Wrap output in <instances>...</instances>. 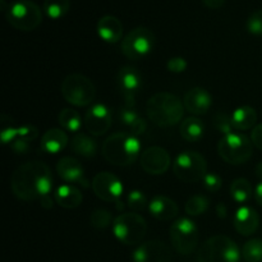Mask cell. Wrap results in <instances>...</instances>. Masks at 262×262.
Masks as SVG:
<instances>
[{"mask_svg": "<svg viewBox=\"0 0 262 262\" xmlns=\"http://www.w3.org/2000/svg\"><path fill=\"white\" fill-rule=\"evenodd\" d=\"M10 188L22 201H35L49 196L53 189L50 168L41 161H27L18 166L10 178Z\"/></svg>", "mask_w": 262, "mask_h": 262, "instance_id": "6da1fadb", "label": "cell"}, {"mask_svg": "<svg viewBox=\"0 0 262 262\" xmlns=\"http://www.w3.org/2000/svg\"><path fill=\"white\" fill-rule=\"evenodd\" d=\"M146 113L151 122L160 128L178 124L184 114V104L170 92H156L146 104Z\"/></svg>", "mask_w": 262, "mask_h": 262, "instance_id": "7a4b0ae2", "label": "cell"}, {"mask_svg": "<svg viewBox=\"0 0 262 262\" xmlns=\"http://www.w3.org/2000/svg\"><path fill=\"white\" fill-rule=\"evenodd\" d=\"M140 154V140L129 132L113 133L102 143V155L113 165H130L137 160Z\"/></svg>", "mask_w": 262, "mask_h": 262, "instance_id": "3957f363", "label": "cell"}, {"mask_svg": "<svg viewBox=\"0 0 262 262\" xmlns=\"http://www.w3.org/2000/svg\"><path fill=\"white\" fill-rule=\"evenodd\" d=\"M242 252L237 243L227 235H214L200 247L199 262H239Z\"/></svg>", "mask_w": 262, "mask_h": 262, "instance_id": "277c9868", "label": "cell"}, {"mask_svg": "<svg viewBox=\"0 0 262 262\" xmlns=\"http://www.w3.org/2000/svg\"><path fill=\"white\" fill-rule=\"evenodd\" d=\"M61 95L74 106H89L94 102L96 89L89 77L82 73H71L61 82Z\"/></svg>", "mask_w": 262, "mask_h": 262, "instance_id": "5b68a950", "label": "cell"}, {"mask_svg": "<svg viewBox=\"0 0 262 262\" xmlns=\"http://www.w3.org/2000/svg\"><path fill=\"white\" fill-rule=\"evenodd\" d=\"M113 233L123 245L136 246L147 234V223L140 214L125 212L113 220Z\"/></svg>", "mask_w": 262, "mask_h": 262, "instance_id": "8992f818", "label": "cell"}, {"mask_svg": "<svg viewBox=\"0 0 262 262\" xmlns=\"http://www.w3.org/2000/svg\"><path fill=\"white\" fill-rule=\"evenodd\" d=\"M5 18L8 23L15 30L33 31L42 22V12L41 8L31 0H17L9 4Z\"/></svg>", "mask_w": 262, "mask_h": 262, "instance_id": "52a82bcc", "label": "cell"}, {"mask_svg": "<svg viewBox=\"0 0 262 262\" xmlns=\"http://www.w3.org/2000/svg\"><path fill=\"white\" fill-rule=\"evenodd\" d=\"M217 152L225 163L241 165L252 158L253 143L246 135L232 132L219 141Z\"/></svg>", "mask_w": 262, "mask_h": 262, "instance_id": "ba28073f", "label": "cell"}, {"mask_svg": "<svg viewBox=\"0 0 262 262\" xmlns=\"http://www.w3.org/2000/svg\"><path fill=\"white\" fill-rule=\"evenodd\" d=\"M173 173L184 183H196L207 174L206 159L197 151H183L173 163Z\"/></svg>", "mask_w": 262, "mask_h": 262, "instance_id": "9c48e42d", "label": "cell"}, {"mask_svg": "<svg viewBox=\"0 0 262 262\" xmlns=\"http://www.w3.org/2000/svg\"><path fill=\"white\" fill-rule=\"evenodd\" d=\"M155 48V35L147 27H136L124 36L122 53L129 60H140L147 56Z\"/></svg>", "mask_w": 262, "mask_h": 262, "instance_id": "30bf717a", "label": "cell"}, {"mask_svg": "<svg viewBox=\"0 0 262 262\" xmlns=\"http://www.w3.org/2000/svg\"><path fill=\"white\" fill-rule=\"evenodd\" d=\"M169 234H170L171 245L179 255H191L199 245V228L196 223L188 217H181L176 220L171 224Z\"/></svg>", "mask_w": 262, "mask_h": 262, "instance_id": "8fae6325", "label": "cell"}, {"mask_svg": "<svg viewBox=\"0 0 262 262\" xmlns=\"http://www.w3.org/2000/svg\"><path fill=\"white\" fill-rule=\"evenodd\" d=\"M94 193L105 202H119L124 187L122 181L109 171H100L94 177L92 181Z\"/></svg>", "mask_w": 262, "mask_h": 262, "instance_id": "7c38bea8", "label": "cell"}, {"mask_svg": "<svg viewBox=\"0 0 262 262\" xmlns=\"http://www.w3.org/2000/svg\"><path fill=\"white\" fill-rule=\"evenodd\" d=\"M133 262H171L173 253L165 242L154 239L138 246L132 255Z\"/></svg>", "mask_w": 262, "mask_h": 262, "instance_id": "4fadbf2b", "label": "cell"}, {"mask_svg": "<svg viewBox=\"0 0 262 262\" xmlns=\"http://www.w3.org/2000/svg\"><path fill=\"white\" fill-rule=\"evenodd\" d=\"M171 158L168 151L159 146H151L141 154V166L151 176H161L170 168Z\"/></svg>", "mask_w": 262, "mask_h": 262, "instance_id": "5bb4252c", "label": "cell"}, {"mask_svg": "<svg viewBox=\"0 0 262 262\" xmlns=\"http://www.w3.org/2000/svg\"><path fill=\"white\" fill-rule=\"evenodd\" d=\"M112 112L105 104H94L84 114V127L92 136H102L112 127Z\"/></svg>", "mask_w": 262, "mask_h": 262, "instance_id": "9a60e30c", "label": "cell"}, {"mask_svg": "<svg viewBox=\"0 0 262 262\" xmlns=\"http://www.w3.org/2000/svg\"><path fill=\"white\" fill-rule=\"evenodd\" d=\"M118 86L125 99L127 106L133 107L136 95L142 87V76L140 71L132 66H124L118 73Z\"/></svg>", "mask_w": 262, "mask_h": 262, "instance_id": "2e32d148", "label": "cell"}, {"mask_svg": "<svg viewBox=\"0 0 262 262\" xmlns=\"http://www.w3.org/2000/svg\"><path fill=\"white\" fill-rule=\"evenodd\" d=\"M56 171L64 182L69 184H79L89 188V179L84 176V169L82 164L72 156H64L56 164Z\"/></svg>", "mask_w": 262, "mask_h": 262, "instance_id": "e0dca14e", "label": "cell"}, {"mask_svg": "<svg viewBox=\"0 0 262 262\" xmlns=\"http://www.w3.org/2000/svg\"><path fill=\"white\" fill-rule=\"evenodd\" d=\"M184 107L194 115H204L212 105V97L209 91L202 87H193L188 90L183 99Z\"/></svg>", "mask_w": 262, "mask_h": 262, "instance_id": "ac0fdd59", "label": "cell"}, {"mask_svg": "<svg viewBox=\"0 0 262 262\" xmlns=\"http://www.w3.org/2000/svg\"><path fill=\"white\" fill-rule=\"evenodd\" d=\"M260 217L257 211L251 206H241L234 214V228L241 235H252L258 229Z\"/></svg>", "mask_w": 262, "mask_h": 262, "instance_id": "d6986e66", "label": "cell"}, {"mask_svg": "<svg viewBox=\"0 0 262 262\" xmlns=\"http://www.w3.org/2000/svg\"><path fill=\"white\" fill-rule=\"evenodd\" d=\"M148 210L155 219L163 220V222L173 220L179 214V207L177 202L163 194H158L148 202Z\"/></svg>", "mask_w": 262, "mask_h": 262, "instance_id": "ffe728a7", "label": "cell"}, {"mask_svg": "<svg viewBox=\"0 0 262 262\" xmlns=\"http://www.w3.org/2000/svg\"><path fill=\"white\" fill-rule=\"evenodd\" d=\"M97 33L107 43H117L123 37V25L114 15H104L97 22Z\"/></svg>", "mask_w": 262, "mask_h": 262, "instance_id": "44dd1931", "label": "cell"}, {"mask_svg": "<svg viewBox=\"0 0 262 262\" xmlns=\"http://www.w3.org/2000/svg\"><path fill=\"white\" fill-rule=\"evenodd\" d=\"M69 142L68 135L63 129L59 128H51L48 129L41 137L40 148L45 154H59L67 147Z\"/></svg>", "mask_w": 262, "mask_h": 262, "instance_id": "7402d4cb", "label": "cell"}, {"mask_svg": "<svg viewBox=\"0 0 262 262\" xmlns=\"http://www.w3.org/2000/svg\"><path fill=\"white\" fill-rule=\"evenodd\" d=\"M55 201L64 209H76L83 201L81 191L73 184H61L55 191Z\"/></svg>", "mask_w": 262, "mask_h": 262, "instance_id": "603a6c76", "label": "cell"}, {"mask_svg": "<svg viewBox=\"0 0 262 262\" xmlns=\"http://www.w3.org/2000/svg\"><path fill=\"white\" fill-rule=\"evenodd\" d=\"M233 127L237 130H247L256 127L257 122V112L252 106L243 105L233 112L232 114Z\"/></svg>", "mask_w": 262, "mask_h": 262, "instance_id": "cb8c5ba5", "label": "cell"}, {"mask_svg": "<svg viewBox=\"0 0 262 262\" xmlns=\"http://www.w3.org/2000/svg\"><path fill=\"white\" fill-rule=\"evenodd\" d=\"M119 118L120 122L128 128L130 135L136 136V137L143 135L146 132V129H147V124H146L145 119L133 107L127 106L124 109H122Z\"/></svg>", "mask_w": 262, "mask_h": 262, "instance_id": "d4e9b609", "label": "cell"}, {"mask_svg": "<svg viewBox=\"0 0 262 262\" xmlns=\"http://www.w3.org/2000/svg\"><path fill=\"white\" fill-rule=\"evenodd\" d=\"M71 150L83 158H94L97 152V143L86 133H76L71 141Z\"/></svg>", "mask_w": 262, "mask_h": 262, "instance_id": "484cf974", "label": "cell"}, {"mask_svg": "<svg viewBox=\"0 0 262 262\" xmlns=\"http://www.w3.org/2000/svg\"><path fill=\"white\" fill-rule=\"evenodd\" d=\"M179 130H181V136L183 140L188 141V142H197L204 137L205 124L199 118L191 117L182 122Z\"/></svg>", "mask_w": 262, "mask_h": 262, "instance_id": "4316f807", "label": "cell"}, {"mask_svg": "<svg viewBox=\"0 0 262 262\" xmlns=\"http://www.w3.org/2000/svg\"><path fill=\"white\" fill-rule=\"evenodd\" d=\"M58 122L61 128L68 132L78 133L82 128V118L78 112L73 109H63L58 115Z\"/></svg>", "mask_w": 262, "mask_h": 262, "instance_id": "83f0119b", "label": "cell"}, {"mask_svg": "<svg viewBox=\"0 0 262 262\" xmlns=\"http://www.w3.org/2000/svg\"><path fill=\"white\" fill-rule=\"evenodd\" d=\"M230 194L232 199L238 204H245L252 196V186L245 178L234 179L230 184Z\"/></svg>", "mask_w": 262, "mask_h": 262, "instance_id": "f1b7e54d", "label": "cell"}, {"mask_svg": "<svg viewBox=\"0 0 262 262\" xmlns=\"http://www.w3.org/2000/svg\"><path fill=\"white\" fill-rule=\"evenodd\" d=\"M71 9V0H45L43 12L51 19H60Z\"/></svg>", "mask_w": 262, "mask_h": 262, "instance_id": "f546056e", "label": "cell"}, {"mask_svg": "<svg viewBox=\"0 0 262 262\" xmlns=\"http://www.w3.org/2000/svg\"><path fill=\"white\" fill-rule=\"evenodd\" d=\"M242 257L246 262L262 261V239L253 238L245 243L242 248Z\"/></svg>", "mask_w": 262, "mask_h": 262, "instance_id": "4dcf8cb0", "label": "cell"}, {"mask_svg": "<svg viewBox=\"0 0 262 262\" xmlns=\"http://www.w3.org/2000/svg\"><path fill=\"white\" fill-rule=\"evenodd\" d=\"M209 205L210 201L207 197L197 194V196L191 197V199L186 202L184 210H186V212L189 216H200V215H202L204 212L207 211Z\"/></svg>", "mask_w": 262, "mask_h": 262, "instance_id": "1f68e13d", "label": "cell"}, {"mask_svg": "<svg viewBox=\"0 0 262 262\" xmlns=\"http://www.w3.org/2000/svg\"><path fill=\"white\" fill-rule=\"evenodd\" d=\"M112 214H110V211H107L105 209L95 210L91 214V216H90V223L96 229H105V228H107L112 224Z\"/></svg>", "mask_w": 262, "mask_h": 262, "instance_id": "d6a6232c", "label": "cell"}, {"mask_svg": "<svg viewBox=\"0 0 262 262\" xmlns=\"http://www.w3.org/2000/svg\"><path fill=\"white\" fill-rule=\"evenodd\" d=\"M214 125L215 128L224 136L229 135V133H232V130L234 129L232 122V115H229L225 112H219L215 114Z\"/></svg>", "mask_w": 262, "mask_h": 262, "instance_id": "836d02e7", "label": "cell"}, {"mask_svg": "<svg viewBox=\"0 0 262 262\" xmlns=\"http://www.w3.org/2000/svg\"><path fill=\"white\" fill-rule=\"evenodd\" d=\"M127 204L128 207H129L130 210H133V211H141V210H143L147 206L148 202L142 192L135 189V191H130L129 194H128Z\"/></svg>", "mask_w": 262, "mask_h": 262, "instance_id": "e575fe53", "label": "cell"}, {"mask_svg": "<svg viewBox=\"0 0 262 262\" xmlns=\"http://www.w3.org/2000/svg\"><path fill=\"white\" fill-rule=\"evenodd\" d=\"M246 26H247V31L250 33L256 36H262V9L253 12L248 17Z\"/></svg>", "mask_w": 262, "mask_h": 262, "instance_id": "d590c367", "label": "cell"}, {"mask_svg": "<svg viewBox=\"0 0 262 262\" xmlns=\"http://www.w3.org/2000/svg\"><path fill=\"white\" fill-rule=\"evenodd\" d=\"M202 186H204V188L206 189V191L214 193V192H217L222 188L223 179L219 174L207 173L206 176H205V178L202 179Z\"/></svg>", "mask_w": 262, "mask_h": 262, "instance_id": "8d00e7d4", "label": "cell"}, {"mask_svg": "<svg viewBox=\"0 0 262 262\" xmlns=\"http://www.w3.org/2000/svg\"><path fill=\"white\" fill-rule=\"evenodd\" d=\"M38 129L32 124H25L18 127V133L15 138H22V140L27 141V142H32L37 138Z\"/></svg>", "mask_w": 262, "mask_h": 262, "instance_id": "74e56055", "label": "cell"}, {"mask_svg": "<svg viewBox=\"0 0 262 262\" xmlns=\"http://www.w3.org/2000/svg\"><path fill=\"white\" fill-rule=\"evenodd\" d=\"M166 67L171 73H183L187 69V60L182 56H174L169 59Z\"/></svg>", "mask_w": 262, "mask_h": 262, "instance_id": "f35d334b", "label": "cell"}, {"mask_svg": "<svg viewBox=\"0 0 262 262\" xmlns=\"http://www.w3.org/2000/svg\"><path fill=\"white\" fill-rule=\"evenodd\" d=\"M10 148L13 150V152L18 154V155H23V154H27V151L30 150V142L22 140V138H15L12 143H10Z\"/></svg>", "mask_w": 262, "mask_h": 262, "instance_id": "ab89813d", "label": "cell"}, {"mask_svg": "<svg viewBox=\"0 0 262 262\" xmlns=\"http://www.w3.org/2000/svg\"><path fill=\"white\" fill-rule=\"evenodd\" d=\"M251 141H252L253 146H256L258 150H262V123L256 125L252 129V133H251Z\"/></svg>", "mask_w": 262, "mask_h": 262, "instance_id": "60d3db41", "label": "cell"}, {"mask_svg": "<svg viewBox=\"0 0 262 262\" xmlns=\"http://www.w3.org/2000/svg\"><path fill=\"white\" fill-rule=\"evenodd\" d=\"M225 2L227 0H202L205 7L210 8V9H219V8H222L225 4Z\"/></svg>", "mask_w": 262, "mask_h": 262, "instance_id": "b9f144b4", "label": "cell"}, {"mask_svg": "<svg viewBox=\"0 0 262 262\" xmlns=\"http://www.w3.org/2000/svg\"><path fill=\"white\" fill-rule=\"evenodd\" d=\"M216 212H217V216H219L220 219H225V217H227V214H228L227 206H225L223 202H219L216 206Z\"/></svg>", "mask_w": 262, "mask_h": 262, "instance_id": "7bdbcfd3", "label": "cell"}, {"mask_svg": "<svg viewBox=\"0 0 262 262\" xmlns=\"http://www.w3.org/2000/svg\"><path fill=\"white\" fill-rule=\"evenodd\" d=\"M255 199L256 201H257V204L262 206V182L256 186V189H255Z\"/></svg>", "mask_w": 262, "mask_h": 262, "instance_id": "ee69618b", "label": "cell"}, {"mask_svg": "<svg viewBox=\"0 0 262 262\" xmlns=\"http://www.w3.org/2000/svg\"><path fill=\"white\" fill-rule=\"evenodd\" d=\"M53 205H54V202H53V199L50 197V194L41 199V206L45 207V209H51V207H53Z\"/></svg>", "mask_w": 262, "mask_h": 262, "instance_id": "f6af8a7d", "label": "cell"}, {"mask_svg": "<svg viewBox=\"0 0 262 262\" xmlns=\"http://www.w3.org/2000/svg\"><path fill=\"white\" fill-rule=\"evenodd\" d=\"M255 171H256V176H257L260 179H262V161H261V163H258L257 165H256Z\"/></svg>", "mask_w": 262, "mask_h": 262, "instance_id": "bcb514c9", "label": "cell"}]
</instances>
